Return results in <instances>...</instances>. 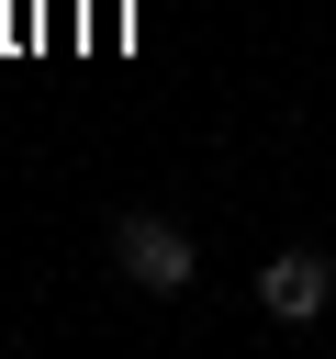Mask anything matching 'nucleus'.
<instances>
[{"mask_svg": "<svg viewBox=\"0 0 336 359\" xmlns=\"http://www.w3.org/2000/svg\"><path fill=\"white\" fill-rule=\"evenodd\" d=\"M325 303H336V258H325V247H280V258L258 269V314H269V325H314Z\"/></svg>", "mask_w": 336, "mask_h": 359, "instance_id": "obj_2", "label": "nucleus"}, {"mask_svg": "<svg viewBox=\"0 0 336 359\" xmlns=\"http://www.w3.org/2000/svg\"><path fill=\"white\" fill-rule=\"evenodd\" d=\"M112 269H123L134 292H157V303H179L202 258H190V236H179L168 213H123V224H112Z\"/></svg>", "mask_w": 336, "mask_h": 359, "instance_id": "obj_1", "label": "nucleus"}]
</instances>
